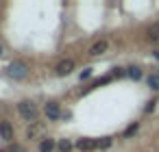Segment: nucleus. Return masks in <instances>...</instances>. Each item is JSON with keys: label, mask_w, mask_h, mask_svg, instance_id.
I'll return each instance as SVG.
<instances>
[{"label": "nucleus", "mask_w": 159, "mask_h": 152, "mask_svg": "<svg viewBox=\"0 0 159 152\" xmlns=\"http://www.w3.org/2000/svg\"><path fill=\"white\" fill-rule=\"evenodd\" d=\"M7 70H9V76H11V78H16V80H22V78H26V76H29V65H26V63H22V61H13Z\"/></svg>", "instance_id": "nucleus-1"}, {"label": "nucleus", "mask_w": 159, "mask_h": 152, "mask_svg": "<svg viewBox=\"0 0 159 152\" xmlns=\"http://www.w3.org/2000/svg\"><path fill=\"white\" fill-rule=\"evenodd\" d=\"M18 111H20V115L24 117V119H35L37 117V106H35V102H31V100H22L20 104H18Z\"/></svg>", "instance_id": "nucleus-2"}, {"label": "nucleus", "mask_w": 159, "mask_h": 152, "mask_svg": "<svg viewBox=\"0 0 159 152\" xmlns=\"http://www.w3.org/2000/svg\"><path fill=\"white\" fill-rule=\"evenodd\" d=\"M72 70H74V61H72V59H63V61H59L57 67H55L57 76H68Z\"/></svg>", "instance_id": "nucleus-3"}, {"label": "nucleus", "mask_w": 159, "mask_h": 152, "mask_svg": "<svg viewBox=\"0 0 159 152\" xmlns=\"http://www.w3.org/2000/svg\"><path fill=\"white\" fill-rule=\"evenodd\" d=\"M107 39H98V41H94L92 46H89V54L92 57H98V54H102V52H107Z\"/></svg>", "instance_id": "nucleus-4"}, {"label": "nucleus", "mask_w": 159, "mask_h": 152, "mask_svg": "<svg viewBox=\"0 0 159 152\" xmlns=\"http://www.w3.org/2000/svg\"><path fill=\"white\" fill-rule=\"evenodd\" d=\"M44 113H46L48 119H59V117H61V111H59V104H57V102H48V104L44 106Z\"/></svg>", "instance_id": "nucleus-5"}, {"label": "nucleus", "mask_w": 159, "mask_h": 152, "mask_svg": "<svg viewBox=\"0 0 159 152\" xmlns=\"http://www.w3.org/2000/svg\"><path fill=\"white\" fill-rule=\"evenodd\" d=\"M76 148H79L81 152H89V150L96 148V141H94V139H79V141H76Z\"/></svg>", "instance_id": "nucleus-6"}, {"label": "nucleus", "mask_w": 159, "mask_h": 152, "mask_svg": "<svg viewBox=\"0 0 159 152\" xmlns=\"http://www.w3.org/2000/svg\"><path fill=\"white\" fill-rule=\"evenodd\" d=\"M0 135L2 139H13V126L9 122H0Z\"/></svg>", "instance_id": "nucleus-7"}, {"label": "nucleus", "mask_w": 159, "mask_h": 152, "mask_svg": "<svg viewBox=\"0 0 159 152\" xmlns=\"http://www.w3.org/2000/svg\"><path fill=\"white\" fill-rule=\"evenodd\" d=\"M146 83H148V87H150V89H155V91H157V89H159V72L148 74V76H146Z\"/></svg>", "instance_id": "nucleus-8"}, {"label": "nucleus", "mask_w": 159, "mask_h": 152, "mask_svg": "<svg viewBox=\"0 0 159 152\" xmlns=\"http://www.w3.org/2000/svg\"><path fill=\"white\" fill-rule=\"evenodd\" d=\"M126 76H129V78H133V80H139L144 74H142V70H139V67H135V65H133V67H126Z\"/></svg>", "instance_id": "nucleus-9"}, {"label": "nucleus", "mask_w": 159, "mask_h": 152, "mask_svg": "<svg viewBox=\"0 0 159 152\" xmlns=\"http://www.w3.org/2000/svg\"><path fill=\"white\" fill-rule=\"evenodd\" d=\"M52 148H55V139H42L39 152H52Z\"/></svg>", "instance_id": "nucleus-10"}, {"label": "nucleus", "mask_w": 159, "mask_h": 152, "mask_svg": "<svg viewBox=\"0 0 159 152\" xmlns=\"http://www.w3.org/2000/svg\"><path fill=\"white\" fill-rule=\"evenodd\" d=\"M146 37H148L150 41H157V39H159V24H155V26H150V28L146 31Z\"/></svg>", "instance_id": "nucleus-11"}, {"label": "nucleus", "mask_w": 159, "mask_h": 152, "mask_svg": "<svg viewBox=\"0 0 159 152\" xmlns=\"http://www.w3.org/2000/svg\"><path fill=\"white\" fill-rule=\"evenodd\" d=\"M137 128H139V124H137V122H133V124L124 130V137H126V139H129V137H133V135L137 132Z\"/></svg>", "instance_id": "nucleus-12"}, {"label": "nucleus", "mask_w": 159, "mask_h": 152, "mask_svg": "<svg viewBox=\"0 0 159 152\" xmlns=\"http://www.w3.org/2000/svg\"><path fill=\"white\" fill-rule=\"evenodd\" d=\"M122 76H126V70H122V67H113L111 70V78H122Z\"/></svg>", "instance_id": "nucleus-13"}, {"label": "nucleus", "mask_w": 159, "mask_h": 152, "mask_svg": "<svg viewBox=\"0 0 159 152\" xmlns=\"http://www.w3.org/2000/svg\"><path fill=\"white\" fill-rule=\"evenodd\" d=\"M109 145H111V137H105L102 141L100 139L96 141V148H109Z\"/></svg>", "instance_id": "nucleus-14"}, {"label": "nucleus", "mask_w": 159, "mask_h": 152, "mask_svg": "<svg viewBox=\"0 0 159 152\" xmlns=\"http://www.w3.org/2000/svg\"><path fill=\"white\" fill-rule=\"evenodd\" d=\"M70 148H72V145H70L68 139H61V141H59V150H61V152H70Z\"/></svg>", "instance_id": "nucleus-15"}, {"label": "nucleus", "mask_w": 159, "mask_h": 152, "mask_svg": "<svg viewBox=\"0 0 159 152\" xmlns=\"http://www.w3.org/2000/svg\"><path fill=\"white\" fill-rule=\"evenodd\" d=\"M155 104H157L155 100H150V102H146V106H144V113H152V111H155Z\"/></svg>", "instance_id": "nucleus-16"}, {"label": "nucleus", "mask_w": 159, "mask_h": 152, "mask_svg": "<svg viewBox=\"0 0 159 152\" xmlns=\"http://www.w3.org/2000/svg\"><path fill=\"white\" fill-rule=\"evenodd\" d=\"M89 76H92V67H87V70L81 72V80H83V78H89Z\"/></svg>", "instance_id": "nucleus-17"}, {"label": "nucleus", "mask_w": 159, "mask_h": 152, "mask_svg": "<svg viewBox=\"0 0 159 152\" xmlns=\"http://www.w3.org/2000/svg\"><path fill=\"white\" fill-rule=\"evenodd\" d=\"M155 59H157V61H159V50H155Z\"/></svg>", "instance_id": "nucleus-18"}, {"label": "nucleus", "mask_w": 159, "mask_h": 152, "mask_svg": "<svg viewBox=\"0 0 159 152\" xmlns=\"http://www.w3.org/2000/svg\"><path fill=\"white\" fill-rule=\"evenodd\" d=\"M0 54H2V46H0Z\"/></svg>", "instance_id": "nucleus-19"}]
</instances>
